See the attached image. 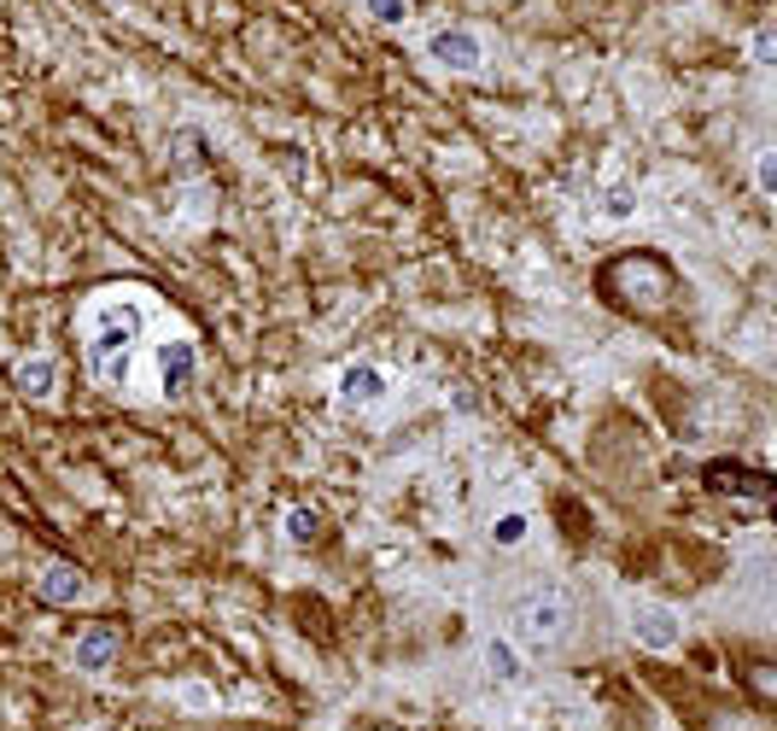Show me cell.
Here are the masks:
<instances>
[{"instance_id":"6da1fadb","label":"cell","mask_w":777,"mask_h":731,"mask_svg":"<svg viewBox=\"0 0 777 731\" xmlns=\"http://www.w3.org/2000/svg\"><path fill=\"white\" fill-rule=\"evenodd\" d=\"M147 334V299L140 293H99L82 311V352H88L94 387L123 393L129 387V357Z\"/></svg>"},{"instance_id":"7a4b0ae2","label":"cell","mask_w":777,"mask_h":731,"mask_svg":"<svg viewBox=\"0 0 777 731\" xmlns=\"http://www.w3.org/2000/svg\"><path fill=\"white\" fill-rule=\"evenodd\" d=\"M597 293L613 311L638 316V322H661L672 304H679V270L661 252H613L597 275Z\"/></svg>"},{"instance_id":"3957f363","label":"cell","mask_w":777,"mask_h":731,"mask_svg":"<svg viewBox=\"0 0 777 731\" xmlns=\"http://www.w3.org/2000/svg\"><path fill=\"white\" fill-rule=\"evenodd\" d=\"M573 633H579V603H573V592L556 579L526 585V592L508 603V638H515L526 656H556V649L573 644Z\"/></svg>"},{"instance_id":"277c9868","label":"cell","mask_w":777,"mask_h":731,"mask_svg":"<svg viewBox=\"0 0 777 731\" xmlns=\"http://www.w3.org/2000/svg\"><path fill=\"white\" fill-rule=\"evenodd\" d=\"M117 656H123V626H112V620H88L71 638V661L82 667V673H112Z\"/></svg>"},{"instance_id":"5b68a950","label":"cell","mask_w":777,"mask_h":731,"mask_svg":"<svg viewBox=\"0 0 777 731\" xmlns=\"http://www.w3.org/2000/svg\"><path fill=\"white\" fill-rule=\"evenodd\" d=\"M158 363V393L164 398H181L193 387V369H199V352H193V340H170V345H158L153 352Z\"/></svg>"},{"instance_id":"8992f818","label":"cell","mask_w":777,"mask_h":731,"mask_svg":"<svg viewBox=\"0 0 777 731\" xmlns=\"http://www.w3.org/2000/svg\"><path fill=\"white\" fill-rule=\"evenodd\" d=\"M427 59L444 65V71H480L485 48H480L474 30H439V35H427Z\"/></svg>"},{"instance_id":"52a82bcc","label":"cell","mask_w":777,"mask_h":731,"mask_svg":"<svg viewBox=\"0 0 777 731\" xmlns=\"http://www.w3.org/2000/svg\"><path fill=\"white\" fill-rule=\"evenodd\" d=\"M679 615H672L666 603H631V638H638L643 649H672L679 644Z\"/></svg>"},{"instance_id":"ba28073f","label":"cell","mask_w":777,"mask_h":731,"mask_svg":"<svg viewBox=\"0 0 777 731\" xmlns=\"http://www.w3.org/2000/svg\"><path fill=\"white\" fill-rule=\"evenodd\" d=\"M35 592H41L48 608H65V603L88 597V574H82L76 562H48V567H41V579H35Z\"/></svg>"},{"instance_id":"9c48e42d","label":"cell","mask_w":777,"mask_h":731,"mask_svg":"<svg viewBox=\"0 0 777 731\" xmlns=\"http://www.w3.org/2000/svg\"><path fill=\"white\" fill-rule=\"evenodd\" d=\"M12 387L24 393V398H35V404H48V398L59 393V357H48V352H30V357H18V369H12Z\"/></svg>"},{"instance_id":"30bf717a","label":"cell","mask_w":777,"mask_h":731,"mask_svg":"<svg viewBox=\"0 0 777 731\" xmlns=\"http://www.w3.org/2000/svg\"><path fill=\"white\" fill-rule=\"evenodd\" d=\"M736 685H743L760 708H771V714H777V656H743Z\"/></svg>"},{"instance_id":"8fae6325","label":"cell","mask_w":777,"mask_h":731,"mask_svg":"<svg viewBox=\"0 0 777 731\" xmlns=\"http://www.w3.org/2000/svg\"><path fill=\"white\" fill-rule=\"evenodd\" d=\"M339 398L345 404H375V398H386V380L368 369V363H357V369L339 375Z\"/></svg>"},{"instance_id":"7c38bea8","label":"cell","mask_w":777,"mask_h":731,"mask_svg":"<svg viewBox=\"0 0 777 731\" xmlns=\"http://www.w3.org/2000/svg\"><path fill=\"white\" fill-rule=\"evenodd\" d=\"M363 7H368L375 24H403V18H409V0H363Z\"/></svg>"},{"instance_id":"4fadbf2b","label":"cell","mask_w":777,"mask_h":731,"mask_svg":"<svg viewBox=\"0 0 777 731\" xmlns=\"http://www.w3.org/2000/svg\"><path fill=\"white\" fill-rule=\"evenodd\" d=\"M286 533H293V539H316V515L311 510H293V515H286Z\"/></svg>"},{"instance_id":"5bb4252c","label":"cell","mask_w":777,"mask_h":731,"mask_svg":"<svg viewBox=\"0 0 777 731\" xmlns=\"http://www.w3.org/2000/svg\"><path fill=\"white\" fill-rule=\"evenodd\" d=\"M602 211H608V217H631V188H608Z\"/></svg>"},{"instance_id":"9a60e30c","label":"cell","mask_w":777,"mask_h":731,"mask_svg":"<svg viewBox=\"0 0 777 731\" xmlns=\"http://www.w3.org/2000/svg\"><path fill=\"white\" fill-rule=\"evenodd\" d=\"M754 176H760V188L777 194V153H760V165H754Z\"/></svg>"},{"instance_id":"2e32d148","label":"cell","mask_w":777,"mask_h":731,"mask_svg":"<svg viewBox=\"0 0 777 731\" xmlns=\"http://www.w3.org/2000/svg\"><path fill=\"white\" fill-rule=\"evenodd\" d=\"M754 59H766V65H777V30L754 35Z\"/></svg>"}]
</instances>
